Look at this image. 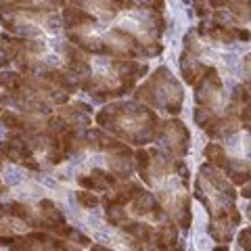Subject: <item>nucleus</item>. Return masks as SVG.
Segmentation results:
<instances>
[{"mask_svg":"<svg viewBox=\"0 0 251 251\" xmlns=\"http://www.w3.org/2000/svg\"><path fill=\"white\" fill-rule=\"evenodd\" d=\"M75 201L80 203L82 207H88V209L97 207L99 203H100V199L97 197V195H92L90 191H80V193H75Z\"/></svg>","mask_w":251,"mask_h":251,"instance_id":"10","label":"nucleus"},{"mask_svg":"<svg viewBox=\"0 0 251 251\" xmlns=\"http://www.w3.org/2000/svg\"><path fill=\"white\" fill-rule=\"evenodd\" d=\"M232 99H234V100H243V103H247V100H249V92H247V88H241V86H239V88L234 90Z\"/></svg>","mask_w":251,"mask_h":251,"instance_id":"14","label":"nucleus"},{"mask_svg":"<svg viewBox=\"0 0 251 251\" xmlns=\"http://www.w3.org/2000/svg\"><path fill=\"white\" fill-rule=\"evenodd\" d=\"M63 23L72 29V27H88V25H94L97 23V17L90 13H86L84 9H72V6H65L63 11Z\"/></svg>","mask_w":251,"mask_h":251,"instance_id":"4","label":"nucleus"},{"mask_svg":"<svg viewBox=\"0 0 251 251\" xmlns=\"http://www.w3.org/2000/svg\"><path fill=\"white\" fill-rule=\"evenodd\" d=\"M130 203H132V209H134V214H138V216H145V214H153L155 218L161 216L159 203H157V199L153 197L151 193H147V191H140Z\"/></svg>","mask_w":251,"mask_h":251,"instance_id":"3","label":"nucleus"},{"mask_svg":"<svg viewBox=\"0 0 251 251\" xmlns=\"http://www.w3.org/2000/svg\"><path fill=\"white\" fill-rule=\"evenodd\" d=\"M65 9L63 0H0V13L4 11H50Z\"/></svg>","mask_w":251,"mask_h":251,"instance_id":"2","label":"nucleus"},{"mask_svg":"<svg viewBox=\"0 0 251 251\" xmlns=\"http://www.w3.org/2000/svg\"><path fill=\"white\" fill-rule=\"evenodd\" d=\"M92 251H107V247H100V245H92Z\"/></svg>","mask_w":251,"mask_h":251,"instance_id":"19","label":"nucleus"},{"mask_svg":"<svg viewBox=\"0 0 251 251\" xmlns=\"http://www.w3.org/2000/svg\"><path fill=\"white\" fill-rule=\"evenodd\" d=\"M211 120H214V115H211V111L207 107H197L195 109V122H197V126H203V128H205Z\"/></svg>","mask_w":251,"mask_h":251,"instance_id":"11","label":"nucleus"},{"mask_svg":"<svg viewBox=\"0 0 251 251\" xmlns=\"http://www.w3.org/2000/svg\"><path fill=\"white\" fill-rule=\"evenodd\" d=\"M159 136L170 145V149L176 155H184L188 149V130L180 120H170V122H159Z\"/></svg>","mask_w":251,"mask_h":251,"instance_id":"1","label":"nucleus"},{"mask_svg":"<svg viewBox=\"0 0 251 251\" xmlns=\"http://www.w3.org/2000/svg\"><path fill=\"white\" fill-rule=\"evenodd\" d=\"M228 4V0H209V6L211 9H222V6Z\"/></svg>","mask_w":251,"mask_h":251,"instance_id":"18","label":"nucleus"},{"mask_svg":"<svg viewBox=\"0 0 251 251\" xmlns=\"http://www.w3.org/2000/svg\"><path fill=\"white\" fill-rule=\"evenodd\" d=\"M241 120L245 122V124H251V105L241 109Z\"/></svg>","mask_w":251,"mask_h":251,"instance_id":"16","label":"nucleus"},{"mask_svg":"<svg viewBox=\"0 0 251 251\" xmlns=\"http://www.w3.org/2000/svg\"><path fill=\"white\" fill-rule=\"evenodd\" d=\"M193 9H195V13H197L199 17H203V15H207V2L205 0H195Z\"/></svg>","mask_w":251,"mask_h":251,"instance_id":"13","label":"nucleus"},{"mask_svg":"<svg viewBox=\"0 0 251 251\" xmlns=\"http://www.w3.org/2000/svg\"><path fill=\"white\" fill-rule=\"evenodd\" d=\"M234 36L241 40H251V31L249 29H234Z\"/></svg>","mask_w":251,"mask_h":251,"instance_id":"17","label":"nucleus"},{"mask_svg":"<svg viewBox=\"0 0 251 251\" xmlns=\"http://www.w3.org/2000/svg\"><path fill=\"white\" fill-rule=\"evenodd\" d=\"M245 65H247V67H251V54H249V57L245 59Z\"/></svg>","mask_w":251,"mask_h":251,"instance_id":"20","label":"nucleus"},{"mask_svg":"<svg viewBox=\"0 0 251 251\" xmlns=\"http://www.w3.org/2000/svg\"><path fill=\"white\" fill-rule=\"evenodd\" d=\"M205 157L209 159V163H214V166L218 168H226L228 166V159H226V153H224V149L216 145V143H211L205 147Z\"/></svg>","mask_w":251,"mask_h":251,"instance_id":"9","label":"nucleus"},{"mask_svg":"<svg viewBox=\"0 0 251 251\" xmlns=\"http://www.w3.org/2000/svg\"><path fill=\"white\" fill-rule=\"evenodd\" d=\"M176 241H178V230L172 222L163 224L159 228V232L155 234V247L157 249H170V247L176 245Z\"/></svg>","mask_w":251,"mask_h":251,"instance_id":"5","label":"nucleus"},{"mask_svg":"<svg viewBox=\"0 0 251 251\" xmlns=\"http://www.w3.org/2000/svg\"><path fill=\"white\" fill-rule=\"evenodd\" d=\"M122 228L132 234V237L136 239V243H149L153 237H155V232H153V226H149V224H140V222H126Z\"/></svg>","mask_w":251,"mask_h":251,"instance_id":"7","label":"nucleus"},{"mask_svg":"<svg viewBox=\"0 0 251 251\" xmlns=\"http://www.w3.org/2000/svg\"><path fill=\"white\" fill-rule=\"evenodd\" d=\"M0 170H2V155H0Z\"/></svg>","mask_w":251,"mask_h":251,"instance_id":"21","label":"nucleus"},{"mask_svg":"<svg viewBox=\"0 0 251 251\" xmlns=\"http://www.w3.org/2000/svg\"><path fill=\"white\" fill-rule=\"evenodd\" d=\"M107 222L111 226H124L126 222H128V216H126V209L124 205H117V203H107Z\"/></svg>","mask_w":251,"mask_h":251,"instance_id":"8","label":"nucleus"},{"mask_svg":"<svg viewBox=\"0 0 251 251\" xmlns=\"http://www.w3.org/2000/svg\"><path fill=\"white\" fill-rule=\"evenodd\" d=\"M15 243H17V237H0V247H15Z\"/></svg>","mask_w":251,"mask_h":251,"instance_id":"15","label":"nucleus"},{"mask_svg":"<svg viewBox=\"0 0 251 251\" xmlns=\"http://www.w3.org/2000/svg\"><path fill=\"white\" fill-rule=\"evenodd\" d=\"M120 9H149L153 13H161L166 0H113Z\"/></svg>","mask_w":251,"mask_h":251,"instance_id":"6","label":"nucleus"},{"mask_svg":"<svg viewBox=\"0 0 251 251\" xmlns=\"http://www.w3.org/2000/svg\"><path fill=\"white\" fill-rule=\"evenodd\" d=\"M230 178H232V182L234 184H245L247 182V180L251 178V174H249V172L247 170H237V172H230Z\"/></svg>","mask_w":251,"mask_h":251,"instance_id":"12","label":"nucleus"}]
</instances>
